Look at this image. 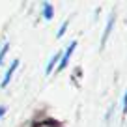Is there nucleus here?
I'll return each instance as SVG.
<instances>
[{
    "label": "nucleus",
    "mask_w": 127,
    "mask_h": 127,
    "mask_svg": "<svg viewBox=\"0 0 127 127\" xmlns=\"http://www.w3.org/2000/svg\"><path fill=\"white\" fill-rule=\"evenodd\" d=\"M77 49V41H71V43L67 45V49L64 51V54H62V60H60V65H58V69L62 71L65 65L69 64V58H71V54H73V51Z\"/></svg>",
    "instance_id": "nucleus-1"
},
{
    "label": "nucleus",
    "mask_w": 127,
    "mask_h": 127,
    "mask_svg": "<svg viewBox=\"0 0 127 127\" xmlns=\"http://www.w3.org/2000/svg\"><path fill=\"white\" fill-rule=\"evenodd\" d=\"M19 67V60H13L11 62V65L8 67V71H6V75H4V79H2V82H0V88H6L9 84V80H11V77H13V73H15V69Z\"/></svg>",
    "instance_id": "nucleus-2"
},
{
    "label": "nucleus",
    "mask_w": 127,
    "mask_h": 127,
    "mask_svg": "<svg viewBox=\"0 0 127 127\" xmlns=\"http://www.w3.org/2000/svg\"><path fill=\"white\" fill-rule=\"evenodd\" d=\"M112 26H114V15H110V17H108L107 28H105L103 36H101V47H105V43H107V37L110 36V30H112Z\"/></svg>",
    "instance_id": "nucleus-3"
},
{
    "label": "nucleus",
    "mask_w": 127,
    "mask_h": 127,
    "mask_svg": "<svg viewBox=\"0 0 127 127\" xmlns=\"http://www.w3.org/2000/svg\"><path fill=\"white\" fill-rule=\"evenodd\" d=\"M60 56H62V54H60V52H56V54L52 56L51 60H49V64H47V67H45V73H47V75H51V73H52V69H54V65H56V64H58Z\"/></svg>",
    "instance_id": "nucleus-4"
},
{
    "label": "nucleus",
    "mask_w": 127,
    "mask_h": 127,
    "mask_svg": "<svg viewBox=\"0 0 127 127\" xmlns=\"http://www.w3.org/2000/svg\"><path fill=\"white\" fill-rule=\"evenodd\" d=\"M41 9H43V19L51 21V19H52V4H49V2H45V4L41 6Z\"/></svg>",
    "instance_id": "nucleus-5"
},
{
    "label": "nucleus",
    "mask_w": 127,
    "mask_h": 127,
    "mask_svg": "<svg viewBox=\"0 0 127 127\" xmlns=\"http://www.w3.org/2000/svg\"><path fill=\"white\" fill-rule=\"evenodd\" d=\"M8 51H9V43H4V47L0 49V64L4 62V58H6V54H8Z\"/></svg>",
    "instance_id": "nucleus-6"
},
{
    "label": "nucleus",
    "mask_w": 127,
    "mask_h": 127,
    "mask_svg": "<svg viewBox=\"0 0 127 127\" xmlns=\"http://www.w3.org/2000/svg\"><path fill=\"white\" fill-rule=\"evenodd\" d=\"M36 127H60V125L54 123V122H41V123H37Z\"/></svg>",
    "instance_id": "nucleus-7"
},
{
    "label": "nucleus",
    "mask_w": 127,
    "mask_h": 127,
    "mask_svg": "<svg viewBox=\"0 0 127 127\" xmlns=\"http://www.w3.org/2000/svg\"><path fill=\"white\" fill-rule=\"evenodd\" d=\"M67 24H69V23H67V21H65V23H64V24H62V26H60V30H58V34H56V36H58V37H62V36H64V34H65V28H67Z\"/></svg>",
    "instance_id": "nucleus-8"
},
{
    "label": "nucleus",
    "mask_w": 127,
    "mask_h": 127,
    "mask_svg": "<svg viewBox=\"0 0 127 127\" xmlns=\"http://www.w3.org/2000/svg\"><path fill=\"white\" fill-rule=\"evenodd\" d=\"M122 110L127 112V90H125V95H123V105H122Z\"/></svg>",
    "instance_id": "nucleus-9"
},
{
    "label": "nucleus",
    "mask_w": 127,
    "mask_h": 127,
    "mask_svg": "<svg viewBox=\"0 0 127 127\" xmlns=\"http://www.w3.org/2000/svg\"><path fill=\"white\" fill-rule=\"evenodd\" d=\"M4 112H6V108H4V107H0V116H4Z\"/></svg>",
    "instance_id": "nucleus-10"
}]
</instances>
